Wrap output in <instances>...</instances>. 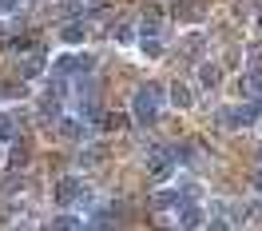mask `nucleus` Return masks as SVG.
Returning <instances> with one entry per match:
<instances>
[{"label":"nucleus","mask_w":262,"mask_h":231,"mask_svg":"<svg viewBox=\"0 0 262 231\" xmlns=\"http://www.w3.org/2000/svg\"><path fill=\"white\" fill-rule=\"evenodd\" d=\"M92 183L83 180V176H64V180L52 187V203L60 207V211H72V207H92Z\"/></svg>","instance_id":"7ed1b4c3"},{"label":"nucleus","mask_w":262,"mask_h":231,"mask_svg":"<svg viewBox=\"0 0 262 231\" xmlns=\"http://www.w3.org/2000/svg\"><path fill=\"white\" fill-rule=\"evenodd\" d=\"M139 52L147 56V60H159L167 52V44H163V36H139Z\"/></svg>","instance_id":"f3484780"},{"label":"nucleus","mask_w":262,"mask_h":231,"mask_svg":"<svg viewBox=\"0 0 262 231\" xmlns=\"http://www.w3.org/2000/svg\"><path fill=\"white\" fill-rule=\"evenodd\" d=\"M258 160H262V151H258Z\"/></svg>","instance_id":"393cba45"},{"label":"nucleus","mask_w":262,"mask_h":231,"mask_svg":"<svg viewBox=\"0 0 262 231\" xmlns=\"http://www.w3.org/2000/svg\"><path fill=\"white\" fill-rule=\"evenodd\" d=\"M199 12H203L199 4H179V12H175V16H179V20H199Z\"/></svg>","instance_id":"4be33fe9"},{"label":"nucleus","mask_w":262,"mask_h":231,"mask_svg":"<svg viewBox=\"0 0 262 231\" xmlns=\"http://www.w3.org/2000/svg\"><path fill=\"white\" fill-rule=\"evenodd\" d=\"M88 32H92V24H88L83 16H76L72 24H64V28H60V40H64V44H83V40H88Z\"/></svg>","instance_id":"f8f14e48"},{"label":"nucleus","mask_w":262,"mask_h":231,"mask_svg":"<svg viewBox=\"0 0 262 231\" xmlns=\"http://www.w3.org/2000/svg\"><path fill=\"white\" fill-rule=\"evenodd\" d=\"M238 100H262V72H246L238 80Z\"/></svg>","instance_id":"ddd939ff"},{"label":"nucleus","mask_w":262,"mask_h":231,"mask_svg":"<svg viewBox=\"0 0 262 231\" xmlns=\"http://www.w3.org/2000/svg\"><path fill=\"white\" fill-rule=\"evenodd\" d=\"M163 104H167V88L159 80L139 84L135 96H131V120H135V124H155L159 112H163Z\"/></svg>","instance_id":"f257e3e1"},{"label":"nucleus","mask_w":262,"mask_h":231,"mask_svg":"<svg viewBox=\"0 0 262 231\" xmlns=\"http://www.w3.org/2000/svg\"><path fill=\"white\" fill-rule=\"evenodd\" d=\"M96 72V52H64L52 60V76L56 80H80Z\"/></svg>","instance_id":"20e7f679"},{"label":"nucleus","mask_w":262,"mask_h":231,"mask_svg":"<svg viewBox=\"0 0 262 231\" xmlns=\"http://www.w3.org/2000/svg\"><path fill=\"white\" fill-rule=\"evenodd\" d=\"M103 156H107V151H103V144H88V151L80 148V156H76V160H80V167H92V164H99Z\"/></svg>","instance_id":"a211bd4d"},{"label":"nucleus","mask_w":262,"mask_h":231,"mask_svg":"<svg viewBox=\"0 0 262 231\" xmlns=\"http://www.w3.org/2000/svg\"><path fill=\"white\" fill-rule=\"evenodd\" d=\"M175 219H179V227H183V231H199L203 223H207V207H203L199 199H187L179 211H175Z\"/></svg>","instance_id":"0eeeda50"},{"label":"nucleus","mask_w":262,"mask_h":231,"mask_svg":"<svg viewBox=\"0 0 262 231\" xmlns=\"http://www.w3.org/2000/svg\"><path fill=\"white\" fill-rule=\"evenodd\" d=\"M254 183H258V196H262V176H258V180H254Z\"/></svg>","instance_id":"5701e85b"},{"label":"nucleus","mask_w":262,"mask_h":231,"mask_svg":"<svg viewBox=\"0 0 262 231\" xmlns=\"http://www.w3.org/2000/svg\"><path fill=\"white\" fill-rule=\"evenodd\" d=\"M183 203H187L183 187H163V191H155V199H151V207H155V211H179Z\"/></svg>","instance_id":"1a4fd4ad"},{"label":"nucleus","mask_w":262,"mask_h":231,"mask_svg":"<svg viewBox=\"0 0 262 231\" xmlns=\"http://www.w3.org/2000/svg\"><path fill=\"white\" fill-rule=\"evenodd\" d=\"M0 160H4V151H0Z\"/></svg>","instance_id":"b1692460"},{"label":"nucleus","mask_w":262,"mask_h":231,"mask_svg":"<svg viewBox=\"0 0 262 231\" xmlns=\"http://www.w3.org/2000/svg\"><path fill=\"white\" fill-rule=\"evenodd\" d=\"M199 231H234V223H230L227 215H219V211H207V223Z\"/></svg>","instance_id":"6ab92c4d"},{"label":"nucleus","mask_w":262,"mask_h":231,"mask_svg":"<svg viewBox=\"0 0 262 231\" xmlns=\"http://www.w3.org/2000/svg\"><path fill=\"white\" fill-rule=\"evenodd\" d=\"M175 156H171V148H147V180L151 183H167L171 176H175Z\"/></svg>","instance_id":"39448f33"},{"label":"nucleus","mask_w":262,"mask_h":231,"mask_svg":"<svg viewBox=\"0 0 262 231\" xmlns=\"http://www.w3.org/2000/svg\"><path fill=\"white\" fill-rule=\"evenodd\" d=\"M214 124L227 128V132H246V128H254V124H262V100H238V104L219 108V112H214Z\"/></svg>","instance_id":"f03ea898"},{"label":"nucleus","mask_w":262,"mask_h":231,"mask_svg":"<svg viewBox=\"0 0 262 231\" xmlns=\"http://www.w3.org/2000/svg\"><path fill=\"white\" fill-rule=\"evenodd\" d=\"M139 36H163V20L155 16V12L143 16V20H139Z\"/></svg>","instance_id":"aec40b11"},{"label":"nucleus","mask_w":262,"mask_h":231,"mask_svg":"<svg viewBox=\"0 0 262 231\" xmlns=\"http://www.w3.org/2000/svg\"><path fill=\"white\" fill-rule=\"evenodd\" d=\"M44 231H83V223L72 211H64V215H52L48 223H44Z\"/></svg>","instance_id":"2eb2a0df"},{"label":"nucleus","mask_w":262,"mask_h":231,"mask_svg":"<svg viewBox=\"0 0 262 231\" xmlns=\"http://www.w3.org/2000/svg\"><path fill=\"white\" fill-rule=\"evenodd\" d=\"M123 207H127V203H123V199H119V203H99V207H92V215H88V227L92 231H112V227H119V223H123Z\"/></svg>","instance_id":"423d86ee"},{"label":"nucleus","mask_w":262,"mask_h":231,"mask_svg":"<svg viewBox=\"0 0 262 231\" xmlns=\"http://www.w3.org/2000/svg\"><path fill=\"white\" fill-rule=\"evenodd\" d=\"M24 4H28V0H0V16H16Z\"/></svg>","instance_id":"412c9836"},{"label":"nucleus","mask_w":262,"mask_h":231,"mask_svg":"<svg viewBox=\"0 0 262 231\" xmlns=\"http://www.w3.org/2000/svg\"><path fill=\"white\" fill-rule=\"evenodd\" d=\"M195 80H199V88H203V92H214V88L223 84V68L211 64V60H203V64H199V72H195Z\"/></svg>","instance_id":"9b49d317"},{"label":"nucleus","mask_w":262,"mask_h":231,"mask_svg":"<svg viewBox=\"0 0 262 231\" xmlns=\"http://www.w3.org/2000/svg\"><path fill=\"white\" fill-rule=\"evenodd\" d=\"M167 100H171V104H175V108H191V104H195V92H191V88H187V84H171V88H167Z\"/></svg>","instance_id":"dca6fc26"},{"label":"nucleus","mask_w":262,"mask_h":231,"mask_svg":"<svg viewBox=\"0 0 262 231\" xmlns=\"http://www.w3.org/2000/svg\"><path fill=\"white\" fill-rule=\"evenodd\" d=\"M20 136V112H0V144H12Z\"/></svg>","instance_id":"4468645a"},{"label":"nucleus","mask_w":262,"mask_h":231,"mask_svg":"<svg viewBox=\"0 0 262 231\" xmlns=\"http://www.w3.org/2000/svg\"><path fill=\"white\" fill-rule=\"evenodd\" d=\"M44 68H48V60H44V52H40V48L24 52V60H20V80H36V76H44Z\"/></svg>","instance_id":"9d476101"},{"label":"nucleus","mask_w":262,"mask_h":231,"mask_svg":"<svg viewBox=\"0 0 262 231\" xmlns=\"http://www.w3.org/2000/svg\"><path fill=\"white\" fill-rule=\"evenodd\" d=\"M52 128H56V136H64V140H72V144H83V136H88V124H83L80 116H68V112L60 116Z\"/></svg>","instance_id":"6e6552de"}]
</instances>
